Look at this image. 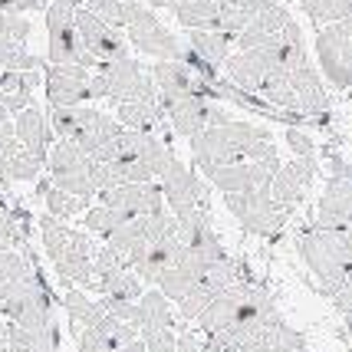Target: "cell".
<instances>
[{
    "mask_svg": "<svg viewBox=\"0 0 352 352\" xmlns=\"http://www.w3.org/2000/svg\"><path fill=\"white\" fill-rule=\"evenodd\" d=\"M125 221H129V217H125L122 211L106 208V204H96V208H89V211L82 214V228L89 230V234H99V237H112Z\"/></svg>",
    "mask_w": 352,
    "mask_h": 352,
    "instance_id": "8d00e7d4",
    "label": "cell"
},
{
    "mask_svg": "<svg viewBox=\"0 0 352 352\" xmlns=\"http://www.w3.org/2000/svg\"><path fill=\"white\" fill-rule=\"evenodd\" d=\"M290 20H293V14L283 3H270V7L261 10V14L247 23V30L237 36V50H261V46H270L280 33L287 30Z\"/></svg>",
    "mask_w": 352,
    "mask_h": 352,
    "instance_id": "83f0119b",
    "label": "cell"
},
{
    "mask_svg": "<svg viewBox=\"0 0 352 352\" xmlns=\"http://www.w3.org/2000/svg\"><path fill=\"white\" fill-rule=\"evenodd\" d=\"M46 63L50 66H82L96 69L99 63L86 53L76 27V3L73 0H46Z\"/></svg>",
    "mask_w": 352,
    "mask_h": 352,
    "instance_id": "5b68a950",
    "label": "cell"
},
{
    "mask_svg": "<svg viewBox=\"0 0 352 352\" xmlns=\"http://www.w3.org/2000/svg\"><path fill=\"white\" fill-rule=\"evenodd\" d=\"M221 7H224V0H178L171 7V14L184 30H214Z\"/></svg>",
    "mask_w": 352,
    "mask_h": 352,
    "instance_id": "1f68e13d",
    "label": "cell"
},
{
    "mask_svg": "<svg viewBox=\"0 0 352 352\" xmlns=\"http://www.w3.org/2000/svg\"><path fill=\"white\" fill-rule=\"evenodd\" d=\"M0 316L7 322L23 326V329H33V333L56 326V320H53V293L46 287L40 267L23 287H16L7 300H0Z\"/></svg>",
    "mask_w": 352,
    "mask_h": 352,
    "instance_id": "ba28073f",
    "label": "cell"
},
{
    "mask_svg": "<svg viewBox=\"0 0 352 352\" xmlns=\"http://www.w3.org/2000/svg\"><path fill=\"white\" fill-rule=\"evenodd\" d=\"M43 201H46V214L60 217V221H69V217H82L89 211V201L86 198H76V195H66L60 188H53V184L46 182L43 188Z\"/></svg>",
    "mask_w": 352,
    "mask_h": 352,
    "instance_id": "e575fe53",
    "label": "cell"
},
{
    "mask_svg": "<svg viewBox=\"0 0 352 352\" xmlns=\"http://www.w3.org/2000/svg\"><path fill=\"white\" fill-rule=\"evenodd\" d=\"M224 204H228L230 214L241 221V228L257 234V237H276L283 230V224L293 217L274 204L270 184L254 188V191H241V195H224Z\"/></svg>",
    "mask_w": 352,
    "mask_h": 352,
    "instance_id": "8fae6325",
    "label": "cell"
},
{
    "mask_svg": "<svg viewBox=\"0 0 352 352\" xmlns=\"http://www.w3.org/2000/svg\"><path fill=\"white\" fill-rule=\"evenodd\" d=\"M241 280H250L247 276V267L241 261H234V257H224V261H217L208 267V274H204V280H201L195 290L184 296L182 303H178V313H182V320L195 322L204 313V309L214 303L217 293H224L228 287H234V283H241Z\"/></svg>",
    "mask_w": 352,
    "mask_h": 352,
    "instance_id": "5bb4252c",
    "label": "cell"
},
{
    "mask_svg": "<svg viewBox=\"0 0 352 352\" xmlns=\"http://www.w3.org/2000/svg\"><path fill=\"white\" fill-rule=\"evenodd\" d=\"M158 184H162L165 204L175 217H214L208 182L195 168L182 165L178 158H171L165 165V171L158 175Z\"/></svg>",
    "mask_w": 352,
    "mask_h": 352,
    "instance_id": "8992f818",
    "label": "cell"
},
{
    "mask_svg": "<svg viewBox=\"0 0 352 352\" xmlns=\"http://www.w3.org/2000/svg\"><path fill=\"white\" fill-rule=\"evenodd\" d=\"M92 168H96V162L79 148L76 142H66V138L53 142L50 158H46V171H50V184L53 188L86 201L96 198L99 191H96V182H92Z\"/></svg>",
    "mask_w": 352,
    "mask_h": 352,
    "instance_id": "9c48e42d",
    "label": "cell"
},
{
    "mask_svg": "<svg viewBox=\"0 0 352 352\" xmlns=\"http://www.w3.org/2000/svg\"><path fill=\"white\" fill-rule=\"evenodd\" d=\"M135 339H138L135 326L116 320V316L109 313V320H102L99 326H92V329H82V333H79L76 346H79V352H119L122 346L135 342Z\"/></svg>",
    "mask_w": 352,
    "mask_h": 352,
    "instance_id": "4316f807",
    "label": "cell"
},
{
    "mask_svg": "<svg viewBox=\"0 0 352 352\" xmlns=\"http://www.w3.org/2000/svg\"><path fill=\"white\" fill-rule=\"evenodd\" d=\"M346 329H349V333H352V313H349V316H346Z\"/></svg>",
    "mask_w": 352,
    "mask_h": 352,
    "instance_id": "bcb514c9",
    "label": "cell"
},
{
    "mask_svg": "<svg viewBox=\"0 0 352 352\" xmlns=\"http://www.w3.org/2000/svg\"><path fill=\"white\" fill-rule=\"evenodd\" d=\"M175 221H178V241L198 261L217 263L228 257L224 247H221V237H217L214 224H211V217H175Z\"/></svg>",
    "mask_w": 352,
    "mask_h": 352,
    "instance_id": "603a6c76",
    "label": "cell"
},
{
    "mask_svg": "<svg viewBox=\"0 0 352 352\" xmlns=\"http://www.w3.org/2000/svg\"><path fill=\"white\" fill-rule=\"evenodd\" d=\"M300 7L320 27H329V23H339V20H352V0H300Z\"/></svg>",
    "mask_w": 352,
    "mask_h": 352,
    "instance_id": "d590c367",
    "label": "cell"
},
{
    "mask_svg": "<svg viewBox=\"0 0 352 352\" xmlns=\"http://www.w3.org/2000/svg\"><path fill=\"white\" fill-rule=\"evenodd\" d=\"M290 86L296 92V99H300V112L307 116L309 122L326 125V119H329V96H326V82H322L320 69L313 63L300 66L290 76Z\"/></svg>",
    "mask_w": 352,
    "mask_h": 352,
    "instance_id": "44dd1931",
    "label": "cell"
},
{
    "mask_svg": "<svg viewBox=\"0 0 352 352\" xmlns=\"http://www.w3.org/2000/svg\"><path fill=\"white\" fill-rule=\"evenodd\" d=\"M191 158L195 168H208V165H237V162H270L280 158L276 155L274 132H267L254 122H224L217 129H208L195 135L191 142Z\"/></svg>",
    "mask_w": 352,
    "mask_h": 352,
    "instance_id": "6da1fadb",
    "label": "cell"
},
{
    "mask_svg": "<svg viewBox=\"0 0 352 352\" xmlns=\"http://www.w3.org/2000/svg\"><path fill=\"white\" fill-rule=\"evenodd\" d=\"M290 352H313V349H309V346H303V349H290Z\"/></svg>",
    "mask_w": 352,
    "mask_h": 352,
    "instance_id": "7dc6e473",
    "label": "cell"
},
{
    "mask_svg": "<svg viewBox=\"0 0 352 352\" xmlns=\"http://www.w3.org/2000/svg\"><path fill=\"white\" fill-rule=\"evenodd\" d=\"M3 329H7V320H3V316H0V336H3Z\"/></svg>",
    "mask_w": 352,
    "mask_h": 352,
    "instance_id": "f6af8a7d",
    "label": "cell"
},
{
    "mask_svg": "<svg viewBox=\"0 0 352 352\" xmlns=\"http://www.w3.org/2000/svg\"><path fill=\"white\" fill-rule=\"evenodd\" d=\"M287 145H290V152L296 162H303L309 168H316V162H320V152H316V142L300 129V125H287Z\"/></svg>",
    "mask_w": 352,
    "mask_h": 352,
    "instance_id": "74e56055",
    "label": "cell"
},
{
    "mask_svg": "<svg viewBox=\"0 0 352 352\" xmlns=\"http://www.w3.org/2000/svg\"><path fill=\"white\" fill-rule=\"evenodd\" d=\"M135 329L138 336L145 329H175V313H171V300L165 293L152 287V290L142 293L138 300V316H135Z\"/></svg>",
    "mask_w": 352,
    "mask_h": 352,
    "instance_id": "4dcf8cb0",
    "label": "cell"
},
{
    "mask_svg": "<svg viewBox=\"0 0 352 352\" xmlns=\"http://www.w3.org/2000/svg\"><path fill=\"white\" fill-rule=\"evenodd\" d=\"M14 247H23L20 221H16V214H10V211L0 204V254H3V250H14Z\"/></svg>",
    "mask_w": 352,
    "mask_h": 352,
    "instance_id": "ab89813d",
    "label": "cell"
},
{
    "mask_svg": "<svg viewBox=\"0 0 352 352\" xmlns=\"http://www.w3.org/2000/svg\"><path fill=\"white\" fill-rule=\"evenodd\" d=\"M184 43H188V50H195L208 66H214V69H224L228 56L237 50V40H234V36L217 33V30H188Z\"/></svg>",
    "mask_w": 352,
    "mask_h": 352,
    "instance_id": "f546056e",
    "label": "cell"
},
{
    "mask_svg": "<svg viewBox=\"0 0 352 352\" xmlns=\"http://www.w3.org/2000/svg\"><path fill=\"white\" fill-rule=\"evenodd\" d=\"M352 224V182L329 175L322 184L320 204H316V228L339 230Z\"/></svg>",
    "mask_w": 352,
    "mask_h": 352,
    "instance_id": "ffe728a7",
    "label": "cell"
},
{
    "mask_svg": "<svg viewBox=\"0 0 352 352\" xmlns=\"http://www.w3.org/2000/svg\"><path fill=\"white\" fill-rule=\"evenodd\" d=\"M178 352H204V346L198 342V336L195 333H178Z\"/></svg>",
    "mask_w": 352,
    "mask_h": 352,
    "instance_id": "b9f144b4",
    "label": "cell"
},
{
    "mask_svg": "<svg viewBox=\"0 0 352 352\" xmlns=\"http://www.w3.org/2000/svg\"><path fill=\"white\" fill-rule=\"evenodd\" d=\"M132 3H135V0H89V10H92V14L102 16L109 27H116V30H125Z\"/></svg>",
    "mask_w": 352,
    "mask_h": 352,
    "instance_id": "f35d334b",
    "label": "cell"
},
{
    "mask_svg": "<svg viewBox=\"0 0 352 352\" xmlns=\"http://www.w3.org/2000/svg\"><path fill=\"white\" fill-rule=\"evenodd\" d=\"M116 122L132 132H152V135H168V112L162 106V99H142V102H116Z\"/></svg>",
    "mask_w": 352,
    "mask_h": 352,
    "instance_id": "cb8c5ba5",
    "label": "cell"
},
{
    "mask_svg": "<svg viewBox=\"0 0 352 352\" xmlns=\"http://www.w3.org/2000/svg\"><path fill=\"white\" fill-rule=\"evenodd\" d=\"M208 267H211V263L198 261L191 250H184V244H178V254H175L171 267L162 274V280H158V290L165 293L171 303H182L184 296H188V293H191L201 280H204Z\"/></svg>",
    "mask_w": 352,
    "mask_h": 352,
    "instance_id": "d6986e66",
    "label": "cell"
},
{
    "mask_svg": "<svg viewBox=\"0 0 352 352\" xmlns=\"http://www.w3.org/2000/svg\"><path fill=\"white\" fill-rule=\"evenodd\" d=\"M148 73L155 79V89H158V99L168 112L171 106H178L182 99L195 96V92H211V86L201 76H195L191 66H184L182 60H155L148 66Z\"/></svg>",
    "mask_w": 352,
    "mask_h": 352,
    "instance_id": "2e32d148",
    "label": "cell"
},
{
    "mask_svg": "<svg viewBox=\"0 0 352 352\" xmlns=\"http://www.w3.org/2000/svg\"><path fill=\"white\" fill-rule=\"evenodd\" d=\"M36 274V263L20 254V250H3L0 254V300H7L16 287H23Z\"/></svg>",
    "mask_w": 352,
    "mask_h": 352,
    "instance_id": "d6a6232c",
    "label": "cell"
},
{
    "mask_svg": "<svg viewBox=\"0 0 352 352\" xmlns=\"http://www.w3.org/2000/svg\"><path fill=\"white\" fill-rule=\"evenodd\" d=\"M145 3H148L152 10H171V7H175L178 0H145Z\"/></svg>",
    "mask_w": 352,
    "mask_h": 352,
    "instance_id": "7bdbcfd3",
    "label": "cell"
},
{
    "mask_svg": "<svg viewBox=\"0 0 352 352\" xmlns=\"http://www.w3.org/2000/svg\"><path fill=\"white\" fill-rule=\"evenodd\" d=\"M14 132H16V138H20V145L46 165L50 148H53V125H50V116H46L43 109L27 106L23 112H16Z\"/></svg>",
    "mask_w": 352,
    "mask_h": 352,
    "instance_id": "d4e9b609",
    "label": "cell"
},
{
    "mask_svg": "<svg viewBox=\"0 0 352 352\" xmlns=\"http://www.w3.org/2000/svg\"><path fill=\"white\" fill-rule=\"evenodd\" d=\"M92 99H109L112 106L116 102H142V99H158L152 73L135 60H112V63H99L92 69V82H89V102Z\"/></svg>",
    "mask_w": 352,
    "mask_h": 352,
    "instance_id": "277c9868",
    "label": "cell"
},
{
    "mask_svg": "<svg viewBox=\"0 0 352 352\" xmlns=\"http://www.w3.org/2000/svg\"><path fill=\"white\" fill-rule=\"evenodd\" d=\"M122 33L129 36L132 50H138L142 56H152V60H182V53H184V43L158 20V14L145 0L132 3L129 23H125Z\"/></svg>",
    "mask_w": 352,
    "mask_h": 352,
    "instance_id": "52a82bcc",
    "label": "cell"
},
{
    "mask_svg": "<svg viewBox=\"0 0 352 352\" xmlns=\"http://www.w3.org/2000/svg\"><path fill=\"white\" fill-rule=\"evenodd\" d=\"M316 63L333 89H352V20H339L316 33Z\"/></svg>",
    "mask_w": 352,
    "mask_h": 352,
    "instance_id": "30bf717a",
    "label": "cell"
},
{
    "mask_svg": "<svg viewBox=\"0 0 352 352\" xmlns=\"http://www.w3.org/2000/svg\"><path fill=\"white\" fill-rule=\"evenodd\" d=\"M40 73H0V109H7L10 116L23 112L27 106H33V89L40 86Z\"/></svg>",
    "mask_w": 352,
    "mask_h": 352,
    "instance_id": "f1b7e54d",
    "label": "cell"
},
{
    "mask_svg": "<svg viewBox=\"0 0 352 352\" xmlns=\"http://www.w3.org/2000/svg\"><path fill=\"white\" fill-rule=\"evenodd\" d=\"M204 352H211V349H204Z\"/></svg>",
    "mask_w": 352,
    "mask_h": 352,
    "instance_id": "c3c4849f",
    "label": "cell"
},
{
    "mask_svg": "<svg viewBox=\"0 0 352 352\" xmlns=\"http://www.w3.org/2000/svg\"><path fill=\"white\" fill-rule=\"evenodd\" d=\"M99 293H102L106 300H129V303H138L142 293H145V283L138 280V274L132 267H125L119 274L99 280Z\"/></svg>",
    "mask_w": 352,
    "mask_h": 352,
    "instance_id": "836d02e7",
    "label": "cell"
},
{
    "mask_svg": "<svg viewBox=\"0 0 352 352\" xmlns=\"http://www.w3.org/2000/svg\"><path fill=\"white\" fill-rule=\"evenodd\" d=\"M40 237H43L46 257L56 267L63 283H73V287H82V290H99L96 287V270H92L96 244L89 241V234L66 228L60 217L43 214L40 217Z\"/></svg>",
    "mask_w": 352,
    "mask_h": 352,
    "instance_id": "3957f363",
    "label": "cell"
},
{
    "mask_svg": "<svg viewBox=\"0 0 352 352\" xmlns=\"http://www.w3.org/2000/svg\"><path fill=\"white\" fill-rule=\"evenodd\" d=\"M168 119H171V132L184 138V142H191L195 135L208 132V129L230 122L228 109H224V102L214 99V92H195V96L182 99L178 106L168 109Z\"/></svg>",
    "mask_w": 352,
    "mask_h": 352,
    "instance_id": "7c38bea8",
    "label": "cell"
},
{
    "mask_svg": "<svg viewBox=\"0 0 352 352\" xmlns=\"http://www.w3.org/2000/svg\"><path fill=\"white\" fill-rule=\"evenodd\" d=\"M0 352H3V349H0Z\"/></svg>",
    "mask_w": 352,
    "mask_h": 352,
    "instance_id": "681fc988",
    "label": "cell"
},
{
    "mask_svg": "<svg viewBox=\"0 0 352 352\" xmlns=\"http://www.w3.org/2000/svg\"><path fill=\"white\" fill-rule=\"evenodd\" d=\"M119 352H145V342H142V339H135V342H129V346H122Z\"/></svg>",
    "mask_w": 352,
    "mask_h": 352,
    "instance_id": "ee69618b",
    "label": "cell"
},
{
    "mask_svg": "<svg viewBox=\"0 0 352 352\" xmlns=\"http://www.w3.org/2000/svg\"><path fill=\"white\" fill-rule=\"evenodd\" d=\"M50 125H53V135L66 138V142H76L96 165L119 158L122 125L116 122V116H109L102 109H92V106L50 109Z\"/></svg>",
    "mask_w": 352,
    "mask_h": 352,
    "instance_id": "7a4b0ae2",
    "label": "cell"
},
{
    "mask_svg": "<svg viewBox=\"0 0 352 352\" xmlns=\"http://www.w3.org/2000/svg\"><path fill=\"white\" fill-rule=\"evenodd\" d=\"M63 309H66V320H69V333L79 336L82 329H92L102 320H109V307L106 300H92L82 287L73 283H63Z\"/></svg>",
    "mask_w": 352,
    "mask_h": 352,
    "instance_id": "484cf974",
    "label": "cell"
},
{
    "mask_svg": "<svg viewBox=\"0 0 352 352\" xmlns=\"http://www.w3.org/2000/svg\"><path fill=\"white\" fill-rule=\"evenodd\" d=\"M76 27L79 40L86 46L96 63H112V60H129L132 56V43L122 30L109 27L99 14H92L89 7H76Z\"/></svg>",
    "mask_w": 352,
    "mask_h": 352,
    "instance_id": "4fadbf2b",
    "label": "cell"
},
{
    "mask_svg": "<svg viewBox=\"0 0 352 352\" xmlns=\"http://www.w3.org/2000/svg\"><path fill=\"white\" fill-rule=\"evenodd\" d=\"M89 82L92 69L82 66H50L43 69V89L50 109H69V106H86L89 102Z\"/></svg>",
    "mask_w": 352,
    "mask_h": 352,
    "instance_id": "e0dca14e",
    "label": "cell"
},
{
    "mask_svg": "<svg viewBox=\"0 0 352 352\" xmlns=\"http://www.w3.org/2000/svg\"><path fill=\"white\" fill-rule=\"evenodd\" d=\"M280 171V158L270 162H237V165H208L201 168L204 182L217 188L221 195H241V191H254L270 184Z\"/></svg>",
    "mask_w": 352,
    "mask_h": 352,
    "instance_id": "9a60e30c",
    "label": "cell"
},
{
    "mask_svg": "<svg viewBox=\"0 0 352 352\" xmlns=\"http://www.w3.org/2000/svg\"><path fill=\"white\" fill-rule=\"evenodd\" d=\"M99 201L106 208L122 211L125 217H145V214H158L165 211V191L158 182H145V184H122V188H109L99 195Z\"/></svg>",
    "mask_w": 352,
    "mask_h": 352,
    "instance_id": "ac0fdd59",
    "label": "cell"
},
{
    "mask_svg": "<svg viewBox=\"0 0 352 352\" xmlns=\"http://www.w3.org/2000/svg\"><path fill=\"white\" fill-rule=\"evenodd\" d=\"M142 342H145V352H178V333L175 329H145Z\"/></svg>",
    "mask_w": 352,
    "mask_h": 352,
    "instance_id": "60d3db41",
    "label": "cell"
},
{
    "mask_svg": "<svg viewBox=\"0 0 352 352\" xmlns=\"http://www.w3.org/2000/svg\"><path fill=\"white\" fill-rule=\"evenodd\" d=\"M313 175H316V168H309V165L296 162V158H293L290 165H280L276 178L270 182V198H274L276 208L293 214V211L303 204V198H307L309 184H313Z\"/></svg>",
    "mask_w": 352,
    "mask_h": 352,
    "instance_id": "7402d4cb",
    "label": "cell"
}]
</instances>
